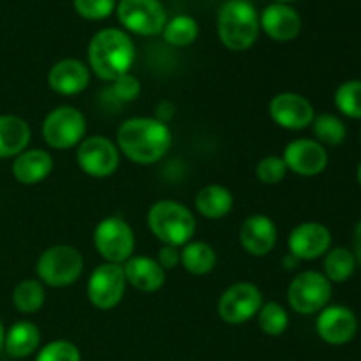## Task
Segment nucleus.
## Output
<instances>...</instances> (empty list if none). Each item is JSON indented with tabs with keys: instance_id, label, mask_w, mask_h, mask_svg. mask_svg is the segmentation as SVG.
<instances>
[{
	"instance_id": "nucleus-1",
	"label": "nucleus",
	"mask_w": 361,
	"mask_h": 361,
	"mask_svg": "<svg viewBox=\"0 0 361 361\" xmlns=\"http://www.w3.org/2000/svg\"><path fill=\"white\" fill-rule=\"evenodd\" d=\"M173 134L168 123L154 116H134L126 120L116 130V147L120 154L136 164L148 166L161 161L169 152Z\"/></svg>"
},
{
	"instance_id": "nucleus-2",
	"label": "nucleus",
	"mask_w": 361,
	"mask_h": 361,
	"mask_svg": "<svg viewBox=\"0 0 361 361\" xmlns=\"http://www.w3.org/2000/svg\"><path fill=\"white\" fill-rule=\"evenodd\" d=\"M136 60L133 39L118 28H104L90 39L88 63L90 71L104 81H115L130 73Z\"/></svg>"
},
{
	"instance_id": "nucleus-3",
	"label": "nucleus",
	"mask_w": 361,
	"mask_h": 361,
	"mask_svg": "<svg viewBox=\"0 0 361 361\" xmlns=\"http://www.w3.org/2000/svg\"><path fill=\"white\" fill-rule=\"evenodd\" d=\"M147 224L155 238L171 247L187 245L196 233L192 212L173 200H161L152 204L147 214Z\"/></svg>"
},
{
	"instance_id": "nucleus-4",
	"label": "nucleus",
	"mask_w": 361,
	"mask_h": 361,
	"mask_svg": "<svg viewBox=\"0 0 361 361\" xmlns=\"http://www.w3.org/2000/svg\"><path fill=\"white\" fill-rule=\"evenodd\" d=\"M259 14L247 0H228L217 16V32L222 44L233 51H245L259 35Z\"/></svg>"
},
{
	"instance_id": "nucleus-5",
	"label": "nucleus",
	"mask_w": 361,
	"mask_h": 361,
	"mask_svg": "<svg viewBox=\"0 0 361 361\" xmlns=\"http://www.w3.org/2000/svg\"><path fill=\"white\" fill-rule=\"evenodd\" d=\"M85 261L73 245H53L39 256L35 271L39 281L49 288H67L80 281Z\"/></svg>"
},
{
	"instance_id": "nucleus-6",
	"label": "nucleus",
	"mask_w": 361,
	"mask_h": 361,
	"mask_svg": "<svg viewBox=\"0 0 361 361\" xmlns=\"http://www.w3.org/2000/svg\"><path fill=\"white\" fill-rule=\"evenodd\" d=\"M331 293L334 284L321 271L307 270L296 275L288 286V303L293 312L312 316L328 307Z\"/></svg>"
},
{
	"instance_id": "nucleus-7",
	"label": "nucleus",
	"mask_w": 361,
	"mask_h": 361,
	"mask_svg": "<svg viewBox=\"0 0 361 361\" xmlns=\"http://www.w3.org/2000/svg\"><path fill=\"white\" fill-rule=\"evenodd\" d=\"M94 245L106 263L123 264L134 256L136 238L126 219L111 215L95 226Z\"/></svg>"
},
{
	"instance_id": "nucleus-8",
	"label": "nucleus",
	"mask_w": 361,
	"mask_h": 361,
	"mask_svg": "<svg viewBox=\"0 0 361 361\" xmlns=\"http://www.w3.org/2000/svg\"><path fill=\"white\" fill-rule=\"evenodd\" d=\"M87 118L74 106H59L46 115L42 122V137L55 150H67L83 141Z\"/></svg>"
},
{
	"instance_id": "nucleus-9",
	"label": "nucleus",
	"mask_w": 361,
	"mask_h": 361,
	"mask_svg": "<svg viewBox=\"0 0 361 361\" xmlns=\"http://www.w3.org/2000/svg\"><path fill=\"white\" fill-rule=\"evenodd\" d=\"M263 303V293L256 284L236 282L221 295L217 302V312L224 323L236 326L256 317Z\"/></svg>"
},
{
	"instance_id": "nucleus-10",
	"label": "nucleus",
	"mask_w": 361,
	"mask_h": 361,
	"mask_svg": "<svg viewBox=\"0 0 361 361\" xmlns=\"http://www.w3.org/2000/svg\"><path fill=\"white\" fill-rule=\"evenodd\" d=\"M127 289V279L122 264L102 263L90 274L87 296L99 310H111L120 305Z\"/></svg>"
},
{
	"instance_id": "nucleus-11",
	"label": "nucleus",
	"mask_w": 361,
	"mask_h": 361,
	"mask_svg": "<svg viewBox=\"0 0 361 361\" xmlns=\"http://www.w3.org/2000/svg\"><path fill=\"white\" fill-rule=\"evenodd\" d=\"M118 21L137 35L162 34L168 18L159 0H120L116 6Z\"/></svg>"
},
{
	"instance_id": "nucleus-12",
	"label": "nucleus",
	"mask_w": 361,
	"mask_h": 361,
	"mask_svg": "<svg viewBox=\"0 0 361 361\" xmlns=\"http://www.w3.org/2000/svg\"><path fill=\"white\" fill-rule=\"evenodd\" d=\"M76 162L85 175L108 178L118 169L120 150L109 137L92 136L78 145Z\"/></svg>"
},
{
	"instance_id": "nucleus-13",
	"label": "nucleus",
	"mask_w": 361,
	"mask_h": 361,
	"mask_svg": "<svg viewBox=\"0 0 361 361\" xmlns=\"http://www.w3.org/2000/svg\"><path fill=\"white\" fill-rule=\"evenodd\" d=\"M271 120L286 130H303L312 126L316 109L312 102L296 92H281L274 95L268 106Z\"/></svg>"
},
{
	"instance_id": "nucleus-14",
	"label": "nucleus",
	"mask_w": 361,
	"mask_h": 361,
	"mask_svg": "<svg viewBox=\"0 0 361 361\" xmlns=\"http://www.w3.org/2000/svg\"><path fill=\"white\" fill-rule=\"evenodd\" d=\"M288 249L298 261L319 259L331 249V231L321 222H302L289 233Z\"/></svg>"
},
{
	"instance_id": "nucleus-15",
	"label": "nucleus",
	"mask_w": 361,
	"mask_h": 361,
	"mask_svg": "<svg viewBox=\"0 0 361 361\" xmlns=\"http://www.w3.org/2000/svg\"><path fill=\"white\" fill-rule=\"evenodd\" d=\"M316 331L330 345H345L358 334V317L345 305H328L319 312Z\"/></svg>"
},
{
	"instance_id": "nucleus-16",
	"label": "nucleus",
	"mask_w": 361,
	"mask_h": 361,
	"mask_svg": "<svg viewBox=\"0 0 361 361\" xmlns=\"http://www.w3.org/2000/svg\"><path fill=\"white\" fill-rule=\"evenodd\" d=\"M284 159L288 171L296 173L300 176H317L328 168L326 148L316 140H293L286 145Z\"/></svg>"
},
{
	"instance_id": "nucleus-17",
	"label": "nucleus",
	"mask_w": 361,
	"mask_h": 361,
	"mask_svg": "<svg viewBox=\"0 0 361 361\" xmlns=\"http://www.w3.org/2000/svg\"><path fill=\"white\" fill-rule=\"evenodd\" d=\"M277 224L268 215H250L243 221L242 228H240V243L250 256H268L277 245Z\"/></svg>"
},
{
	"instance_id": "nucleus-18",
	"label": "nucleus",
	"mask_w": 361,
	"mask_h": 361,
	"mask_svg": "<svg viewBox=\"0 0 361 361\" xmlns=\"http://www.w3.org/2000/svg\"><path fill=\"white\" fill-rule=\"evenodd\" d=\"M90 85V67L81 60L63 59L48 73V87L59 95H78Z\"/></svg>"
},
{
	"instance_id": "nucleus-19",
	"label": "nucleus",
	"mask_w": 361,
	"mask_h": 361,
	"mask_svg": "<svg viewBox=\"0 0 361 361\" xmlns=\"http://www.w3.org/2000/svg\"><path fill=\"white\" fill-rule=\"evenodd\" d=\"M259 27L274 41H293L302 30V18L286 4H270L259 16Z\"/></svg>"
},
{
	"instance_id": "nucleus-20",
	"label": "nucleus",
	"mask_w": 361,
	"mask_h": 361,
	"mask_svg": "<svg viewBox=\"0 0 361 361\" xmlns=\"http://www.w3.org/2000/svg\"><path fill=\"white\" fill-rule=\"evenodd\" d=\"M55 168L51 154L41 148L21 152L13 161V176L21 185H35L51 175Z\"/></svg>"
},
{
	"instance_id": "nucleus-21",
	"label": "nucleus",
	"mask_w": 361,
	"mask_h": 361,
	"mask_svg": "<svg viewBox=\"0 0 361 361\" xmlns=\"http://www.w3.org/2000/svg\"><path fill=\"white\" fill-rule=\"evenodd\" d=\"M127 284L141 293H155L164 286L166 270L148 256H133L122 264Z\"/></svg>"
},
{
	"instance_id": "nucleus-22",
	"label": "nucleus",
	"mask_w": 361,
	"mask_h": 361,
	"mask_svg": "<svg viewBox=\"0 0 361 361\" xmlns=\"http://www.w3.org/2000/svg\"><path fill=\"white\" fill-rule=\"evenodd\" d=\"M30 137V126L21 116L0 115V159L20 155L27 150Z\"/></svg>"
},
{
	"instance_id": "nucleus-23",
	"label": "nucleus",
	"mask_w": 361,
	"mask_h": 361,
	"mask_svg": "<svg viewBox=\"0 0 361 361\" xmlns=\"http://www.w3.org/2000/svg\"><path fill=\"white\" fill-rule=\"evenodd\" d=\"M194 204L204 219L219 221L231 214L233 207H235V197L228 187L219 185V183H208L197 190Z\"/></svg>"
},
{
	"instance_id": "nucleus-24",
	"label": "nucleus",
	"mask_w": 361,
	"mask_h": 361,
	"mask_svg": "<svg viewBox=\"0 0 361 361\" xmlns=\"http://www.w3.org/2000/svg\"><path fill=\"white\" fill-rule=\"evenodd\" d=\"M41 344V331L30 321H16L9 330L6 331L4 341V351L11 358H28L34 355Z\"/></svg>"
},
{
	"instance_id": "nucleus-25",
	"label": "nucleus",
	"mask_w": 361,
	"mask_h": 361,
	"mask_svg": "<svg viewBox=\"0 0 361 361\" xmlns=\"http://www.w3.org/2000/svg\"><path fill=\"white\" fill-rule=\"evenodd\" d=\"M180 263L190 275L203 277V275L212 274L217 267V254L214 247L208 245L207 242L190 240L180 252Z\"/></svg>"
},
{
	"instance_id": "nucleus-26",
	"label": "nucleus",
	"mask_w": 361,
	"mask_h": 361,
	"mask_svg": "<svg viewBox=\"0 0 361 361\" xmlns=\"http://www.w3.org/2000/svg\"><path fill=\"white\" fill-rule=\"evenodd\" d=\"M356 270V257L345 247H334L324 254L323 275L331 284H344Z\"/></svg>"
},
{
	"instance_id": "nucleus-27",
	"label": "nucleus",
	"mask_w": 361,
	"mask_h": 361,
	"mask_svg": "<svg viewBox=\"0 0 361 361\" xmlns=\"http://www.w3.org/2000/svg\"><path fill=\"white\" fill-rule=\"evenodd\" d=\"M46 302L44 284L37 279H25L13 289V305L21 314H35Z\"/></svg>"
},
{
	"instance_id": "nucleus-28",
	"label": "nucleus",
	"mask_w": 361,
	"mask_h": 361,
	"mask_svg": "<svg viewBox=\"0 0 361 361\" xmlns=\"http://www.w3.org/2000/svg\"><path fill=\"white\" fill-rule=\"evenodd\" d=\"M314 136H316L317 143L328 145V147H338L344 143L345 136H348V127H345L344 120L338 118L337 115L331 113H323V115H316L312 122Z\"/></svg>"
},
{
	"instance_id": "nucleus-29",
	"label": "nucleus",
	"mask_w": 361,
	"mask_h": 361,
	"mask_svg": "<svg viewBox=\"0 0 361 361\" xmlns=\"http://www.w3.org/2000/svg\"><path fill=\"white\" fill-rule=\"evenodd\" d=\"M197 34H200L197 21L192 16H187V14H180V16H175L173 20H169L166 23L164 30H162L164 41L168 44L176 46V48L192 44L197 39Z\"/></svg>"
},
{
	"instance_id": "nucleus-30",
	"label": "nucleus",
	"mask_w": 361,
	"mask_h": 361,
	"mask_svg": "<svg viewBox=\"0 0 361 361\" xmlns=\"http://www.w3.org/2000/svg\"><path fill=\"white\" fill-rule=\"evenodd\" d=\"M257 326L268 337H279L289 326V314L284 305L277 302L263 303L257 312Z\"/></svg>"
},
{
	"instance_id": "nucleus-31",
	"label": "nucleus",
	"mask_w": 361,
	"mask_h": 361,
	"mask_svg": "<svg viewBox=\"0 0 361 361\" xmlns=\"http://www.w3.org/2000/svg\"><path fill=\"white\" fill-rule=\"evenodd\" d=\"M335 106L348 118L361 120V80L344 81L335 90Z\"/></svg>"
},
{
	"instance_id": "nucleus-32",
	"label": "nucleus",
	"mask_w": 361,
	"mask_h": 361,
	"mask_svg": "<svg viewBox=\"0 0 361 361\" xmlns=\"http://www.w3.org/2000/svg\"><path fill=\"white\" fill-rule=\"evenodd\" d=\"M288 175V166L279 155H267L256 166V176L264 185H277Z\"/></svg>"
},
{
	"instance_id": "nucleus-33",
	"label": "nucleus",
	"mask_w": 361,
	"mask_h": 361,
	"mask_svg": "<svg viewBox=\"0 0 361 361\" xmlns=\"http://www.w3.org/2000/svg\"><path fill=\"white\" fill-rule=\"evenodd\" d=\"M35 361H81V353L73 342L53 341L37 353Z\"/></svg>"
},
{
	"instance_id": "nucleus-34",
	"label": "nucleus",
	"mask_w": 361,
	"mask_h": 361,
	"mask_svg": "<svg viewBox=\"0 0 361 361\" xmlns=\"http://www.w3.org/2000/svg\"><path fill=\"white\" fill-rule=\"evenodd\" d=\"M115 6L116 0H74V9L85 20H104Z\"/></svg>"
},
{
	"instance_id": "nucleus-35",
	"label": "nucleus",
	"mask_w": 361,
	"mask_h": 361,
	"mask_svg": "<svg viewBox=\"0 0 361 361\" xmlns=\"http://www.w3.org/2000/svg\"><path fill=\"white\" fill-rule=\"evenodd\" d=\"M113 95L122 102H133L140 97L141 94V83L134 74L127 73L120 76L118 80L113 81Z\"/></svg>"
},
{
	"instance_id": "nucleus-36",
	"label": "nucleus",
	"mask_w": 361,
	"mask_h": 361,
	"mask_svg": "<svg viewBox=\"0 0 361 361\" xmlns=\"http://www.w3.org/2000/svg\"><path fill=\"white\" fill-rule=\"evenodd\" d=\"M157 263L164 268L166 271L173 270L175 267L180 264V250L178 247H171V245H164L161 250H159V257Z\"/></svg>"
},
{
	"instance_id": "nucleus-37",
	"label": "nucleus",
	"mask_w": 361,
	"mask_h": 361,
	"mask_svg": "<svg viewBox=\"0 0 361 361\" xmlns=\"http://www.w3.org/2000/svg\"><path fill=\"white\" fill-rule=\"evenodd\" d=\"M173 115H175V106H173V102L162 101V102H159L157 108H155L154 118H157L159 122L168 123L169 120L173 118Z\"/></svg>"
},
{
	"instance_id": "nucleus-38",
	"label": "nucleus",
	"mask_w": 361,
	"mask_h": 361,
	"mask_svg": "<svg viewBox=\"0 0 361 361\" xmlns=\"http://www.w3.org/2000/svg\"><path fill=\"white\" fill-rule=\"evenodd\" d=\"M353 254L356 257V263L361 264V219L355 228V235H353Z\"/></svg>"
},
{
	"instance_id": "nucleus-39",
	"label": "nucleus",
	"mask_w": 361,
	"mask_h": 361,
	"mask_svg": "<svg viewBox=\"0 0 361 361\" xmlns=\"http://www.w3.org/2000/svg\"><path fill=\"white\" fill-rule=\"evenodd\" d=\"M4 341H6V330H4V324L0 321V353L4 351Z\"/></svg>"
},
{
	"instance_id": "nucleus-40",
	"label": "nucleus",
	"mask_w": 361,
	"mask_h": 361,
	"mask_svg": "<svg viewBox=\"0 0 361 361\" xmlns=\"http://www.w3.org/2000/svg\"><path fill=\"white\" fill-rule=\"evenodd\" d=\"M356 178H358V183H360V187H361V161H360V164H358V169H356Z\"/></svg>"
},
{
	"instance_id": "nucleus-41",
	"label": "nucleus",
	"mask_w": 361,
	"mask_h": 361,
	"mask_svg": "<svg viewBox=\"0 0 361 361\" xmlns=\"http://www.w3.org/2000/svg\"><path fill=\"white\" fill-rule=\"evenodd\" d=\"M277 4H286V2H293V0H275Z\"/></svg>"
},
{
	"instance_id": "nucleus-42",
	"label": "nucleus",
	"mask_w": 361,
	"mask_h": 361,
	"mask_svg": "<svg viewBox=\"0 0 361 361\" xmlns=\"http://www.w3.org/2000/svg\"><path fill=\"white\" fill-rule=\"evenodd\" d=\"M360 141H361V130H360Z\"/></svg>"
}]
</instances>
